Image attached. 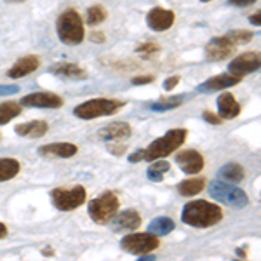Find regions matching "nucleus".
<instances>
[{
	"label": "nucleus",
	"mask_w": 261,
	"mask_h": 261,
	"mask_svg": "<svg viewBox=\"0 0 261 261\" xmlns=\"http://www.w3.org/2000/svg\"><path fill=\"white\" fill-rule=\"evenodd\" d=\"M216 105H218V117H220L221 120H231L241 115L242 108H241V105L237 103V99L233 98L231 92H223V94H220Z\"/></svg>",
	"instance_id": "a211bd4d"
},
{
	"label": "nucleus",
	"mask_w": 261,
	"mask_h": 261,
	"mask_svg": "<svg viewBox=\"0 0 261 261\" xmlns=\"http://www.w3.org/2000/svg\"><path fill=\"white\" fill-rule=\"evenodd\" d=\"M21 107H30V108H49V110H54V108H61L65 105V101L60 94L50 91H37L32 92V94L23 96L19 101Z\"/></svg>",
	"instance_id": "1a4fd4ad"
},
{
	"label": "nucleus",
	"mask_w": 261,
	"mask_h": 261,
	"mask_svg": "<svg viewBox=\"0 0 261 261\" xmlns=\"http://www.w3.org/2000/svg\"><path fill=\"white\" fill-rule=\"evenodd\" d=\"M110 223L117 231H134L141 226V216L136 209H125L112 218Z\"/></svg>",
	"instance_id": "dca6fc26"
},
{
	"label": "nucleus",
	"mask_w": 261,
	"mask_h": 261,
	"mask_svg": "<svg viewBox=\"0 0 261 261\" xmlns=\"http://www.w3.org/2000/svg\"><path fill=\"white\" fill-rule=\"evenodd\" d=\"M226 37H228L235 45H244V44H249L252 40V37H254V33L249 30H231L226 33Z\"/></svg>",
	"instance_id": "c756f323"
},
{
	"label": "nucleus",
	"mask_w": 261,
	"mask_h": 261,
	"mask_svg": "<svg viewBox=\"0 0 261 261\" xmlns=\"http://www.w3.org/2000/svg\"><path fill=\"white\" fill-rule=\"evenodd\" d=\"M42 254H44V256H53V249H42Z\"/></svg>",
	"instance_id": "79ce46f5"
},
{
	"label": "nucleus",
	"mask_w": 261,
	"mask_h": 261,
	"mask_svg": "<svg viewBox=\"0 0 261 261\" xmlns=\"http://www.w3.org/2000/svg\"><path fill=\"white\" fill-rule=\"evenodd\" d=\"M185 101V96H171V98H162L153 103H148V108L153 112H167L174 110V108L181 107V103Z\"/></svg>",
	"instance_id": "cd10ccee"
},
{
	"label": "nucleus",
	"mask_w": 261,
	"mask_h": 261,
	"mask_svg": "<svg viewBox=\"0 0 261 261\" xmlns=\"http://www.w3.org/2000/svg\"><path fill=\"white\" fill-rule=\"evenodd\" d=\"M87 199V192L82 185H75V187L70 188H54L50 192V200H53L54 207L60 209V211H73V209H79L81 205L86 204Z\"/></svg>",
	"instance_id": "0eeeda50"
},
{
	"label": "nucleus",
	"mask_w": 261,
	"mask_h": 261,
	"mask_svg": "<svg viewBox=\"0 0 261 261\" xmlns=\"http://www.w3.org/2000/svg\"><path fill=\"white\" fill-rule=\"evenodd\" d=\"M6 2H9V4H23V2H27V0H6Z\"/></svg>",
	"instance_id": "37998d69"
},
{
	"label": "nucleus",
	"mask_w": 261,
	"mask_h": 261,
	"mask_svg": "<svg viewBox=\"0 0 261 261\" xmlns=\"http://www.w3.org/2000/svg\"><path fill=\"white\" fill-rule=\"evenodd\" d=\"M56 32L63 44L79 45L86 39L84 21L75 9H66L56 21Z\"/></svg>",
	"instance_id": "7ed1b4c3"
},
{
	"label": "nucleus",
	"mask_w": 261,
	"mask_h": 261,
	"mask_svg": "<svg viewBox=\"0 0 261 261\" xmlns=\"http://www.w3.org/2000/svg\"><path fill=\"white\" fill-rule=\"evenodd\" d=\"M200 2H211V0H200Z\"/></svg>",
	"instance_id": "c03bdc74"
},
{
	"label": "nucleus",
	"mask_w": 261,
	"mask_h": 261,
	"mask_svg": "<svg viewBox=\"0 0 261 261\" xmlns=\"http://www.w3.org/2000/svg\"><path fill=\"white\" fill-rule=\"evenodd\" d=\"M178 84H179V77H178V75H172V77L164 81L162 87H164V91L171 92L172 89H176V86H178Z\"/></svg>",
	"instance_id": "72a5a7b5"
},
{
	"label": "nucleus",
	"mask_w": 261,
	"mask_h": 261,
	"mask_svg": "<svg viewBox=\"0 0 261 261\" xmlns=\"http://www.w3.org/2000/svg\"><path fill=\"white\" fill-rule=\"evenodd\" d=\"M47 73L54 75V77L60 79H70V81H86L87 79V70H84L81 65L77 63H68V61H61V63H54L47 68Z\"/></svg>",
	"instance_id": "2eb2a0df"
},
{
	"label": "nucleus",
	"mask_w": 261,
	"mask_h": 261,
	"mask_svg": "<svg viewBox=\"0 0 261 261\" xmlns=\"http://www.w3.org/2000/svg\"><path fill=\"white\" fill-rule=\"evenodd\" d=\"M261 65V56L258 50H251V53H244L237 56L228 65V73L237 75V77H244L249 75L252 71H258Z\"/></svg>",
	"instance_id": "9b49d317"
},
{
	"label": "nucleus",
	"mask_w": 261,
	"mask_h": 261,
	"mask_svg": "<svg viewBox=\"0 0 261 261\" xmlns=\"http://www.w3.org/2000/svg\"><path fill=\"white\" fill-rule=\"evenodd\" d=\"M87 39L91 42H96V44H103V42L107 40V37H105V33H101V32H92L87 35Z\"/></svg>",
	"instance_id": "c9c22d12"
},
{
	"label": "nucleus",
	"mask_w": 261,
	"mask_h": 261,
	"mask_svg": "<svg viewBox=\"0 0 261 261\" xmlns=\"http://www.w3.org/2000/svg\"><path fill=\"white\" fill-rule=\"evenodd\" d=\"M209 195H211L214 200L221 202V204H225V205H230V207H235V209H242L249 204V197H247L246 192L233 187L231 183H225V181H221V179H216L209 185Z\"/></svg>",
	"instance_id": "423d86ee"
},
{
	"label": "nucleus",
	"mask_w": 261,
	"mask_h": 261,
	"mask_svg": "<svg viewBox=\"0 0 261 261\" xmlns=\"http://www.w3.org/2000/svg\"><path fill=\"white\" fill-rule=\"evenodd\" d=\"M242 77H237V75L231 73H220L214 75V77L207 79L205 82H202L197 91L202 92V94H207V92H218V91H226L228 87H233L237 84H241Z\"/></svg>",
	"instance_id": "ddd939ff"
},
{
	"label": "nucleus",
	"mask_w": 261,
	"mask_h": 261,
	"mask_svg": "<svg viewBox=\"0 0 261 261\" xmlns=\"http://www.w3.org/2000/svg\"><path fill=\"white\" fill-rule=\"evenodd\" d=\"M169 171H171V164L157 159V162L151 161L150 167L146 169V178L150 181H155V183H161L164 179V176H166V172H169Z\"/></svg>",
	"instance_id": "bb28decb"
},
{
	"label": "nucleus",
	"mask_w": 261,
	"mask_h": 261,
	"mask_svg": "<svg viewBox=\"0 0 261 261\" xmlns=\"http://www.w3.org/2000/svg\"><path fill=\"white\" fill-rule=\"evenodd\" d=\"M18 115H21V105L18 101H4V103H0V125L9 124Z\"/></svg>",
	"instance_id": "a878e982"
},
{
	"label": "nucleus",
	"mask_w": 261,
	"mask_h": 261,
	"mask_svg": "<svg viewBox=\"0 0 261 261\" xmlns=\"http://www.w3.org/2000/svg\"><path fill=\"white\" fill-rule=\"evenodd\" d=\"M223 220V211L218 204L207 200H192L185 204L181 221L193 228H211Z\"/></svg>",
	"instance_id": "f03ea898"
},
{
	"label": "nucleus",
	"mask_w": 261,
	"mask_h": 261,
	"mask_svg": "<svg viewBox=\"0 0 261 261\" xmlns=\"http://www.w3.org/2000/svg\"><path fill=\"white\" fill-rule=\"evenodd\" d=\"M254 2H258V0H228L230 6H235V7H247V6H252Z\"/></svg>",
	"instance_id": "4c0bfd02"
},
{
	"label": "nucleus",
	"mask_w": 261,
	"mask_h": 261,
	"mask_svg": "<svg viewBox=\"0 0 261 261\" xmlns=\"http://www.w3.org/2000/svg\"><path fill=\"white\" fill-rule=\"evenodd\" d=\"M249 23L254 24V27H259V24H261V12L259 11L249 16Z\"/></svg>",
	"instance_id": "58836bf2"
},
{
	"label": "nucleus",
	"mask_w": 261,
	"mask_h": 261,
	"mask_svg": "<svg viewBox=\"0 0 261 261\" xmlns=\"http://www.w3.org/2000/svg\"><path fill=\"white\" fill-rule=\"evenodd\" d=\"M107 148H108V151H110V153L117 155V157H119V155H124L125 150H127L124 145H117V141H115V145H113V143H110V145H108Z\"/></svg>",
	"instance_id": "f704fd0d"
},
{
	"label": "nucleus",
	"mask_w": 261,
	"mask_h": 261,
	"mask_svg": "<svg viewBox=\"0 0 261 261\" xmlns=\"http://www.w3.org/2000/svg\"><path fill=\"white\" fill-rule=\"evenodd\" d=\"M202 119L207 122V124H213V125H220V124H223V120L220 119V117H218L216 113L209 112V110H205L204 113H202Z\"/></svg>",
	"instance_id": "473e14b6"
},
{
	"label": "nucleus",
	"mask_w": 261,
	"mask_h": 261,
	"mask_svg": "<svg viewBox=\"0 0 261 261\" xmlns=\"http://www.w3.org/2000/svg\"><path fill=\"white\" fill-rule=\"evenodd\" d=\"M124 105L125 103L120 99L94 98V99L86 101V103H81L79 107H75L73 115L82 120H92V119H99V117H110V115H115L117 112H120L122 108H124Z\"/></svg>",
	"instance_id": "20e7f679"
},
{
	"label": "nucleus",
	"mask_w": 261,
	"mask_h": 261,
	"mask_svg": "<svg viewBox=\"0 0 261 261\" xmlns=\"http://www.w3.org/2000/svg\"><path fill=\"white\" fill-rule=\"evenodd\" d=\"M153 81H155L153 75H138V77H134L130 81V84L133 86H146V84H151Z\"/></svg>",
	"instance_id": "2f4dec72"
},
{
	"label": "nucleus",
	"mask_w": 261,
	"mask_h": 261,
	"mask_svg": "<svg viewBox=\"0 0 261 261\" xmlns=\"http://www.w3.org/2000/svg\"><path fill=\"white\" fill-rule=\"evenodd\" d=\"M49 130V124L45 120H32V122H24V124H19L14 127V133L18 136L23 138H32V140H37V138H42L45 133Z\"/></svg>",
	"instance_id": "412c9836"
},
{
	"label": "nucleus",
	"mask_w": 261,
	"mask_h": 261,
	"mask_svg": "<svg viewBox=\"0 0 261 261\" xmlns=\"http://www.w3.org/2000/svg\"><path fill=\"white\" fill-rule=\"evenodd\" d=\"M188 138V130L187 129H171L164 134L162 138L151 141L146 148L136 150L134 153L129 155V162L138 164V162H151L157 161V159H164L167 155H171L172 151H176L179 146L185 145Z\"/></svg>",
	"instance_id": "f257e3e1"
},
{
	"label": "nucleus",
	"mask_w": 261,
	"mask_h": 261,
	"mask_svg": "<svg viewBox=\"0 0 261 261\" xmlns=\"http://www.w3.org/2000/svg\"><path fill=\"white\" fill-rule=\"evenodd\" d=\"M14 92H19L18 86H0V96L14 94Z\"/></svg>",
	"instance_id": "e433bc0d"
},
{
	"label": "nucleus",
	"mask_w": 261,
	"mask_h": 261,
	"mask_svg": "<svg viewBox=\"0 0 261 261\" xmlns=\"http://www.w3.org/2000/svg\"><path fill=\"white\" fill-rule=\"evenodd\" d=\"M107 18H108V11L105 9L103 6H99V4L91 6L89 9H87V24H89V27H98V24L105 23Z\"/></svg>",
	"instance_id": "c85d7f7f"
},
{
	"label": "nucleus",
	"mask_w": 261,
	"mask_h": 261,
	"mask_svg": "<svg viewBox=\"0 0 261 261\" xmlns=\"http://www.w3.org/2000/svg\"><path fill=\"white\" fill-rule=\"evenodd\" d=\"M174 162L179 166V169L185 174L192 176V174H199L204 169V157L202 153H199L197 150H183L176 153Z\"/></svg>",
	"instance_id": "f8f14e48"
},
{
	"label": "nucleus",
	"mask_w": 261,
	"mask_h": 261,
	"mask_svg": "<svg viewBox=\"0 0 261 261\" xmlns=\"http://www.w3.org/2000/svg\"><path fill=\"white\" fill-rule=\"evenodd\" d=\"M40 66V58L35 56V54H30V56H23L19 58L14 65L11 66L9 71H7V77L9 79H21L27 77V75L33 73L37 68Z\"/></svg>",
	"instance_id": "6ab92c4d"
},
{
	"label": "nucleus",
	"mask_w": 261,
	"mask_h": 261,
	"mask_svg": "<svg viewBox=\"0 0 261 261\" xmlns=\"http://www.w3.org/2000/svg\"><path fill=\"white\" fill-rule=\"evenodd\" d=\"M19 171H21V164L18 159H12V157L0 159V183L16 178L19 174Z\"/></svg>",
	"instance_id": "5701e85b"
},
{
	"label": "nucleus",
	"mask_w": 261,
	"mask_h": 261,
	"mask_svg": "<svg viewBox=\"0 0 261 261\" xmlns=\"http://www.w3.org/2000/svg\"><path fill=\"white\" fill-rule=\"evenodd\" d=\"M235 47H237V45H235L226 35L214 37V39L207 42V45H205V49H204L205 60L211 63L225 61L226 58H230L231 54L235 53Z\"/></svg>",
	"instance_id": "9d476101"
},
{
	"label": "nucleus",
	"mask_w": 261,
	"mask_h": 261,
	"mask_svg": "<svg viewBox=\"0 0 261 261\" xmlns=\"http://www.w3.org/2000/svg\"><path fill=\"white\" fill-rule=\"evenodd\" d=\"M133 133L130 125L127 122H113V124H108L107 127H103L99 130V138L103 141H110V143H115V141H124L127 140Z\"/></svg>",
	"instance_id": "aec40b11"
},
{
	"label": "nucleus",
	"mask_w": 261,
	"mask_h": 261,
	"mask_svg": "<svg viewBox=\"0 0 261 261\" xmlns=\"http://www.w3.org/2000/svg\"><path fill=\"white\" fill-rule=\"evenodd\" d=\"M237 256H241V258L246 259V258H247V252L244 251V249H237Z\"/></svg>",
	"instance_id": "a19ab883"
},
{
	"label": "nucleus",
	"mask_w": 261,
	"mask_h": 261,
	"mask_svg": "<svg viewBox=\"0 0 261 261\" xmlns=\"http://www.w3.org/2000/svg\"><path fill=\"white\" fill-rule=\"evenodd\" d=\"M244 178H246V171L239 162H228L218 171V179L225 183H241Z\"/></svg>",
	"instance_id": "4be33fe9"
},
{
	"label": "nucleus",
	"mask_w": 261,
	"mask_h": 261,
	"mask_svg": "<svg viewBox=\"0 0 261 261\" xmlns=\"http://www.w3.org/2000/svg\"><path fill=\"white\" fill-rule=\"evenodd\" d=\"M174 228H176V225H174V221H172L171 218L159 216V218H155L153 221H150L148 230H146V231H150V233L157 235V237H162V235L171 233V231L174 230Z\"/></svg>",
	"instance_id": "393cba45"
},
{
	"label": "nucleus",
	"mask_w": 261,
	"mask_h": 261,
	"mask_svg": "<svg viewBox=\"0 0 261 261\" xmlns=\"http://www.w3.org/2000/svg\"><path fill=\"white\" fill-rule=\"evenodd\" d=\"M159 50H161V47H159L155 42H146V44H141V45H138V47H136V53L143 54V58L155 56V54H159Z\"/></svg>",
	"instance_id": "7c9ffc66"
},
{
	"label": "nucleus",
	"mask_w": 261,
	"mask_h": 261,
	"mask_svg": "<svg viewBox=\"0 0 261 261\" xmlns=\"http://www.w3.org/2000/svg\"><path fill=\"white\" fill-rule=\"evenodd\" d=\"M159 246H161L159 237L150 233V231H145V233H129L120 241L122 251L129 252L133 256L148 254V252L159 249Z\"/></svg>",
	"instance_id": "6e6552de"
},
{
	"label": "nucleus",
	"mask_w": 261,
	"mask_h": 261,
	"mask_svg": "<svg viewBox=\"0 0 261 261\" xmlns=\"http://www.w3.org/2000/svg\"><path fill=\"white\" fill-rule=\"evenodd\" d=\"M204 187H205L204 178H192V179H185V181H181V183H178L176 190L183 197H193V195H199V193L204 190Z\"/></svg>",
	"instance_id": "b1692460"
},
{
	"label": "nucleus",
	"mask_w": 261,
	"mask_h": 261,
	"mask_svg": "<svg viewBox=\"0 0 261 261\" xmlns=\"http://www.w3.org/2000/svg\"><path fill=\"white\" fill-rule=\"evenodd\" d=\"M77 151L79 146L73 143H49V145L40 146L37 153L45 159H70L77 155Z\"/></svg>",
	"instance_id": "f3484780"
},
{
	"label": "nucleus",
	"mask_w": 261,
	"mask_h": 261,
	"mask_svg": "<svg viewBox=\"0 0 261 261\" xmlns=\"http://www.w3.org/2000/svg\"><path fill=\"white\" fill-rule=\"evenodd\" d=\"M120 207V200L112 190L101 193L99 197L92 199L87 204V211H89L91 220L98 225H108L110 220L117 214Z\"/></svg>",
	"instance_id": "39448f33"
},
{
	"label": "nucleus",
	"mask_w": 261,
	"mask_h": 261,
	"mask_svg": "<svg viewBox=\"0 0 261 261\" xmlns=\"http://www.w3.org/2000/svg\"><path fill=\"white\" fill-rule=\"evenodd\" d=\"M174 12L169 9H164V7H153L146 14V24H148L150 30L153 32H166L174 24Z\"/></svg>",
	"instance_id": "4468645a"
},
{
	"label": "nucleus",
	"mask_w": 261,
	"mask_h": 261,
	"mask_svg": "<svg viewBox=\"0 0 261 261\" xmlns=\"http://www.w3.org/2000/svg\"><path fill=\"white\" fill-rule=\"evenodd\" d=\"M6 237H7V226L4 225V223H0V241Z\"/></svg>",
	"instance_id": "ea45409f"
}]
</instances>
